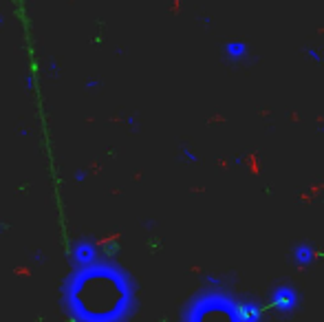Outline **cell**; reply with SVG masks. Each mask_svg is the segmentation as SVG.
<instances>
[{
	"mask_svg": "<svg viewBox=\"0 0 324 322\" xmlns=\"http://www.w3.org/2000/svg\"><path fill=\"white\" fill-rule=\"evenodd\" d=\"M291 258H293V263H296L298 267H309L315 260V252H313V247H311V243H298V245L293 247V252H291Z\"/></svg>",
	"mask_w": 324,
	"mask_h": 322,
	"instance_id": "5b68a950",
	"label": "cell"
},
{
	"mask_svg": "<svg viewBox=\"0 0 324 322\" xmlns=\"http://www.w3.org/2000/svg\"><path fill=\"white\" fill-rule=\"evenodd\" d=\"M247 53H249V49L243 40H232V42H227L223 47V55L229 62H240V60L247 58Z\"/></svg>",
	"mask_w": 324,
	"mask_h": 322,
	"instance_id": "8992f818",
	"label": "cell"
},
{
	"mask_svg": "<svg viewBox=\"0 0 324 322\" xmlns=\"http://www.w3.org/2000/svg\"><path fill=\"white\" fill-rule=\"evenodd\" d=\"M0 22H2V16H0Z\"/></svg>",
	"mask_w": 324,
	"mask_h": 322,
	"instance_id": "30bf717a",
	"label": "cell"
},
{
	"mask_svg": "<svg viewBox=\"0 0 324 322\" xmlns=\"http://www.w3.org/2000/svg\"><path fill=\"white\" fill-rule=\"evenodd\" d=\"M307 55H309L311 60H315V62H320V60H322V58H320V53L315 51V49H307Z\"/></svg>",
	"mask_w": 324,
	"mask_h": 322,
	"instance_id": "ba28073f",
	"label": "cell"
},
{
	"mask_svg": "<svg viewBox=\"0 0 324 322\" xmlns=\"http://www.w3.org/2000/svg\"><path fill=\"white\" fill-rule=\"evenodd\" d=\"M269 305L280 313H293L300 307V293L291 285H278L269 291Z\"/></svg>",
	"mask_w": 324,
	"mask_h": 322,
	"instance_id": "3957f363",
	"label": "cell"
},
{
	"mask_svg": "<svg viewBox=\"0 0 324 322\" xmlns=\"http://www.w3.org/2000/svg\"><path fill=\"white\" fill-rule=\"evenodd\" d=\"M183 157H186L190 164H192V161H196V154L192 153V150H183Z\"/></svg>",
	"mask_w": 324,
	"mask_h": 322,
	"instance_id": "9c48e42d",
	"label": "cell"
},
{
	"mask_svg": "<svg viewBox=\"0 0 324 322\" xmlns=\"http://www.w3.org/2000/svg\"><path fill=\"white\" fill-rule=\"evenodd\" d=\"M183 322H243L239 313V303H232L219 293H203L183 316Z\"/></svg>",
	"mask_w": 324,
	"mask_h": 322,
	"instance_id": "7a4b0ae2",
	"label": "cell"
},
{
	"mask_svg": "<svg viewBox=\"0 0 324 322\" xmlns=\"http://www.w3.org/2000/svg\"><path fill=\"white\" fill-rule=\"evenodd\" d=\"M62 291L73 322H126L135 307L128 274L102 258L88 267H75Z\"/></svg>",
	"mask_w": 324,
	"mask_h": 322,
	"instance_id": "6da1fadb",
	"label": "cell"
},
{
	"mask_svg": "<svg viewBox=\"0 0 324 322\" xmlns=\"http://www.w3.org/2000/svg\"><path fill=\"white\" fill-rule=\"evenodd\" d=\"M100 260V250L91 238H77L71 245V263L75 267H88Z\"/></svg>",
	"mask_w": 324,
	"mask_h": 322,
	"instance_id": "277c9868",
	"label": "cell"
},
{
	"mask_svg": "<svg viewBox=\"0 0 324 322\" xmlns=\"http://www.w3.org/2000/svg\"><path fill=\"white\" fill-rule=\"evenodd\" d=\"M205 283H210L212 287H221V285H223V280L216 278V276H205Z\"/></svg>",
	"mask_w": 324,
	"mask_h": 322,
	"instance_id": "52a82bcc",
	"label": "cell"
}]
</instances>
